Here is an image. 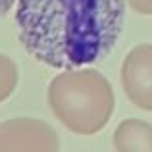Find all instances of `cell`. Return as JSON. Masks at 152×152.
Wrapping results in <instances>:
<instances>
[{"label":"cell","instance_id":"6da1fadb","mask_svg":"<svg viewBox=\"0 0 152 152\" xmlns=\"http://www.w3.org/2000/svg\"><path fill=\"white\" fill-rule=\"evenodd\" d=\"M125 0H18L23 48L54 69H75L106 58L121 35Z\"/></svg>","mask_w":152,"mask_h":152},{"label":"cell","instance_id":"7a4b0ae2","mask_svg":"<svg viewBox=\"0 0 152 152\" xmlns=\"http://www.w3.org/2000/svg\"><path fill=\"white\" fill-rule=\"evenodd\" d=\"M54 115L77 135H94L114 114V91L108 79L94 69L60 73L48 87Z\"/></svg>","mask_w":152,"mask_h":152},{"label":"cell","instance_id":"3957f363","mask_svg":"<svg viewBox=\"0 0 152 152\" xmlns=\"http://www.w3.org/2000/svg\"><path fill=\"white\" fill-rule=\"evenodd\" d=\"M60 141L48 123L14 118L0 123V152H58Z\"/></svg>","mask_w":152,"mask_h":152},{"label":"cell","instance_id":"277c9868","mask_svg":"<svg viewBox=\"0 0 152 152\" xmlns=\"http://www.w3.org/2000/svg\"><path fill=\"white\" fill-rule=\"evenodd\" d=\"M121 85L137 108L152 112V45L135 46L121 66Z\"/></svg>","mask_w":152,"mask_h":152},{"label":"cell","instance_id":"5b68a950","mask_svg":"<svg viewBox=\"0 0 152 152\" xmlns=\"http://www.w3.org/2000/svg\"><path fill=\"white\" fill-rule=\"evenodd\" d=\"M114 146L118 152H152V125L137 118L121 121L114 131Z\"/></svg>","mask_w":152,"mask_h":152},{"label":"cell","instance_id":"8992f818","mask_svg":"<svg viewBox=\"0 0 152 152\" xmlns=\"http://www.w3.org/2000/svg\"><path fill=\"white\" fill-rule=\"evenodd\" d=\"M18 67L12 62V58L0 54V102L6 100L18 87Z\"/></svg>","mask_w":152,"mask_h":152},{"label":"cell","instance_id":"52a82bcc","mask_svg":"<svg viewBox=\"0 0 152 152\" xmlns=\"http://www.w3.org/2000/svg\"><path fill=\"white\" fill-rule=\"evenodd\" d=\"M131 8L142 15H152V0H129Z\"/></svg>","mask_w":152,"mask_h":152},{"label":"cell","instance_id":"ba28073f","mask_svg":"<svg viewBox=\"0 0 152 152\" xmlns=\"http://www.w3.org/2000/svg\"><path fill=\"white\" fill-rule=\"evenodd\" d=\"M14 4H15V0H0V18H4V15L12 10Z\"/></svg>","mask_w":152,"mask_h":152}]
</instances>
